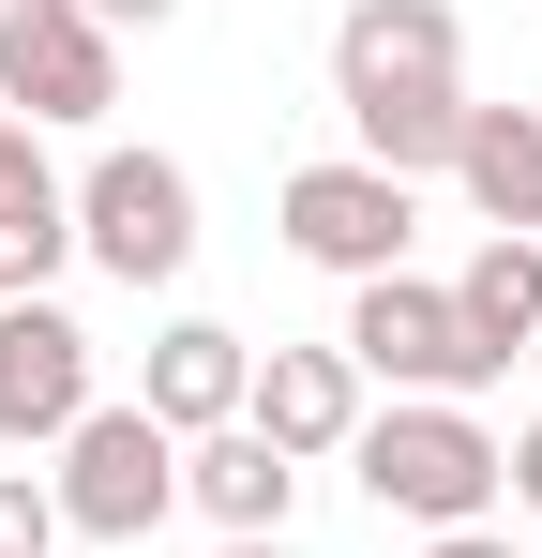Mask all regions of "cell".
<instances>
[{
	"instance_id": "30bf717a",
	"label": "cell",
	"mask_w": 542,
	"mask_h": 558,
	"mask_svg": "<svg viewBox=\"0 0 542 558\" xmlns=\"http://www.w3.org/2000/svg\"><path fill=\"white\" fill-rule=\"evenodd\" d=\"M242 392H257V348H242L226 317H167V332H151L136 408H151L167 438H226V423H242Z\"/></svg>"
},
{
	"instance_id": "4fadbf2b",
	"label": "cell",
	"mask_w": 542,
	"mask_h": 558,
	"mask_svg": "<svg viewBox=\"0 0 542 558\" xmlns=\"http://www.w3.org/2000/svg\"><path fill=\"white\" fill-rule=\"evenodd\" d=\"M452 317H467L482 363H528L542 348V242H497V227H482V257L452 272Z\"/></svg>"
},
{
	"instance_id": "277c9868",
	"label": "cell",
	"mask_w": 542,
	"mask_h": 558,
	"mask_svg": "<svg viewBox=\"0 0 542 558\" xmlns=\"http://www.w3.org/2000/svg\"><path fill=\"white\" fill-rule=\"evenodd\" d=\"M271 227H286V257L332 287H377L407 272V227H422V182H392V167H361V151H332V167H286V196H271Z\"/></svg>"
},
{
	"instance_id": "7402d4cb",
	"label": "cell",
	"mask_w": 542,
	"mask_h": 558,
	"mask_svg": "<svg viewBox=\"0 0 542 558\" xmlns=\"http://www.w3.org/2000/svg\"><path fill=\"white\" fill-rule=\"evenodd\" d=\"M528 363H542V348H528Z\"/></svg>"
},
{
	"instance_id": "3957f363",
	"label": "cell",
	"mask_w": 542,
	"mask_h": 558,
	"mask_svg": "<svg viewBox=\"0 0 542 558\" xmlns=\"http://www.w3.org/2000/svg\"><path fill=\"white\" fill-rule=\"evenodd\" d=\"M76 257L90 272H121V287H181L196 272V167L181 151H90V182H76Z\"/></svg>"
},
{
	"instance_id": "5b68a950",
	"label": "cell",
	"mask_w": 542,
	"mask_h": 558,
	"mask_svg": "<svg viewBox=\"0 0 542 558\" xmlns=\"http://www.w3.org/2000/svg\"><path fill=\"white\" fill-rule=\"evenodd\" d=\"M361 377H392V392H438V408H482L513 363H482L467 348V317H452V287H422V272H377V287H347V332H332Z\"/></svg>"
},
{
	"instance_id": "9c48e42d",
	"label": "cell",
	"mask_w": 542,
	"mask_h": 558,
	"mask_svg": "<svg viewBox=\"0 0 542 558\" xmlns=\"http://www.w3.org/2000/svg\"><path fill=\"white\" fill-rule=\"evenodd\" d=\"M242 423H257L286 468L347 453V438H361V363H347V348H257V392H242Z\"/></svg>"
},
{
	"instance_id": "d6986e66",
	"label": "cell",
	"mask_w": 542,
	"mask_h": 558,
	"mask_svg": "<svg viewBox=\"0 0 542 558\" xmlns=\"http://www.w3.org/2000/svg\"><path fill=\"white\" fill-rule=\"evenodd\" d=\"M513 498H528V513H542V423H528V438H513Z\"/></svg>"
},
{
	"instance_id": "e0dca14e",
	"label": "cell",
	"mask_w": 542,
	"mask_h": 558,
	"mask_svg": "<svg viewBox=\"0 0 542 558\" xmlns=\"http://www.w3.org/2000/svg\"><path fill=\"white\" fill-rule=\"evenodd\" d=\"M76 15H90V31H167L181 0H76Z\"/></svg>"
},
{
	"instance_id": "603a6c76",
	"label": "cell",
	"mask_w": 542,
	"mask_h": 558,
	"mask_svg": "<svg viewBox=\"0 0 542 558\" xmlns=\"http://www.w3.org/2000/svg\"><path fill=\"white\" fill-rule=\"evenodd\" d=\"M528 558H542V544H528Z\"/></svg>"
},
{
	"instance_id": "7c38bea8",
	"label": "cell",
	"mask_w": 542,
	"mask_h": 558,
	"mask_svg": "<svg viewBox=\"0 0 542 558\" xmlns=\"http://www.w3.org/2000/svg\"><path fill=\"white\" fill-rule=\"evenodd\" d=\"M467 211L497 242H542V106H467V151H452Z\"/></svg>"
},
{
	"instance_id": "ffe728a7",
	"label": "cell",
	"mask_w": 542,
	"mask_h": 558,
	"mask_svg": "<svg viewBox=\"0 0 542 558\" xmlns=\"http://www.w3.org/2000/svg\"><path fill=\"white\" fill-rule=\"evenodd\" d=\"M226 558H301V544H226Z\"/></svg>"
},
{
	"instance_id": "52a82bcc",
	"label": "cell",
	"mask_w": 542,
	"mask_h": 558,
	"mask_svg": "<svg viewBox=\"0 0 542 558\" xmlns=\"http://www.w3.org/2000/svg\"><path fill=\"white\" fill-rule=\"evenodd\" d=\"M90 408V332L61 302H0V453H61Z\"/></svg>"
},
{
	"instance_id": "7a4b0ae2",
	"label": "cell",
	"mask_w": 542,
	"mask_h": 558,
	"mask_svg": "<svg viewBox=\"0 0 542 558\" xmlns=\"http://www.w3.org/2000/svg\"><path fill=\"white\" fill-rule=\"evenodd\" d=\"M46 498H61V529H76V544H151V529L181 513V438L121 392V408H90L76 438H61Z\"/></svg>"
},
{
	"instance_id": "2e32d148",
	"label": "cell",
	"mask_w": 542,
	"mask_h": 558,
	"mask_svg": "<svg viewBox=\"0 0 542 558\" xmlns=\"http://www.w3.org/2000/svg\"><path fill=\"white\" fill-rule=\"evenodd\" d=\"M46 196H76V182H61V167H46V136L0 106V211H46Z\"/></svg>"
},
{
	"instance_id": "8fae6325",
	"label": "cell",
	"mask_w": 542,
	"mask_h": 558,
	"mask_svg": "<svg viewBox=\"0 0 542 558\" xmlns=\"http://www.w3.org/2000/svg\"><path fill=\"white\" fill-rule=\"evenodd\" d=\"M181 498H196L226 544H286V513H301V468L271 453L257 423H226V438H181Z\"/></svg>"
},
{
	"instance_id": "6da1fadb",
	"label": "cell",
	"mask_w": 542,
	"mask_h": 558,
	"mask_svg": "<svg viewBox=\"0 0 542 558\" xmlns=\"http://www.w3.org/2000/svg\"><path fill=\"white\" fill-rule=\"evenodd\" d=\"M347 468H361V498H377V513H407L422 544H438V529H497V498H513V438H497L482 408H438V392L361 408Z\"/></svg>"
},
{
	"instance_id": "8992f818",
	"label": "cell",
	"mask_w": 542,
	"mask_h": 558,
	"mask_svg": "<svg viewBox=\"0 0 542 558\" xmlns=\"http://www.w3.org/2000/svg\"><path fill=\"white\" fill-rule=\"evenodd\" d=\"M0 106L46 136V121H106L121 106V31H90L76 0H15L0 15Z\"/></svg>"
},
{
	"instance_id": "44dd1931",
	"label": "cell",
	"mask_w": 542,
	"mask_h": 558,
	"mask_svg": "<svg viewBox=\"0 0 542 558\" xmlns=\"http://www.w3.org/2000/svg\"><path fill=\"white\" fill-rule=\"evenodd\" d=\"M0 15H15V0H0Z\"/></svg>"
},
{
	"instance_id": "5bb4252c",
	"label": "cell",
	"mask_w": 542,
	"mask_h": 558,
	"mask_svg": "<svg viewBox=\"0 0 542 558\" xmlns=\"http://www.w3.org/2000/svg\"><path fill=\"white\" fill-rule=\"evenodd\" d=\"M76 257V196H46V211H0V302H46V272Z\"/></svg>"
},
{
	"instance_id": "ac0fdd59",
	"label": "cell",
	"mask_w": 542,
	"mask_h": 558,
	"mask_svg": "<svg viewBox=\"0 0 542 558\" xmlns=\"http://www.w3.org/2000/svg\"><path fill=\"white\" fill-rule=\"evenodd\" d=\"M422 558H528V544H513V529H438Z\"/></svg>"
},
{
	"instance_id": "9a60e30c",
	"label": "cell",
	"mask_w": 542,
	"mask_h": 558,
	"mask_svg": "<svg viewBox=\"0 0 542 558\" xmlns=\"http://www.w3.org/2000/svg\"><path fill=\"white\" fill-rule=\"evenodd\" d=\"M76 529H61V498L30 483V468H0V558H61Z\"/></svg>"
},
{
	"instance_id": "ba28073f",
	"label": "cell",
	"mask_w": 542,
	"mask_h": 558,
	"mask_svg": "<svg viewBox=\"0 0 542 558\" xmlns=\"http://www.w3.org/2000/svg\"><path fill=\"white\" fill-rule=\"evenodd\" d=\"M392 92H467L452 0H347L332 15V106H392Z\"/></svg>"
}]
</instances>
